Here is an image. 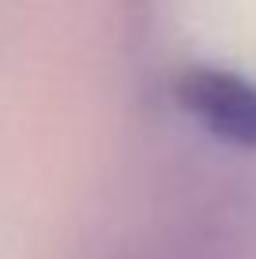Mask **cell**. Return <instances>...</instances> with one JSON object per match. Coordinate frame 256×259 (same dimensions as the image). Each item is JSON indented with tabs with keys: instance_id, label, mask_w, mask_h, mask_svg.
Returning a JSON list of instances; mask_svg holds the SVG:
<instances>
[{
	"instance_id": "cell-1",
	"label": "cell",
	"mask_w": 256,
	"mask_h": 259,
	"mask_svg": "<svg viewBox=\"0 0 256 259\" xmlns=\"http://www.w3.org/2000/svg\"><path fill=\"white\" fill-rule=\"evenodd\" d=\"M181 102L218 139L256 147V83L226 71H192L181 87Z\"/></svg>"
}]
</instances>
